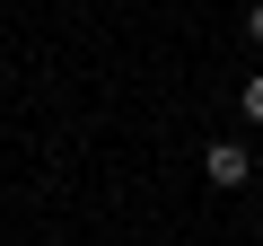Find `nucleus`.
Wrapping results in <instances>:
<instances>
[{
    "label": "nucleus",
    "mask_w": 263,
    "mask_h": 246,
    "mask_svg": "<svg viewBox=\"0 0 263 246\" xmlns=\"http://www.w3.org/2000/svg\"><path fill=\"white\" fill-rule=\"evenodd\" d=\"M202 167H211V185H246V167H254V159H246V141H211V159H202Z\"/></svg>",
    "instance_id": "obj_1"
},
{
    "label": "nucleus",
    "mask_w": 263,
    "mask_h": 246,
    "mask_svg": "<svg viewBox=\"0 0 263 246\" xmlns=\"http://www.w3.org/2000/svg\"><path fill=\"white\" fill-rule=\"evenodd\" d=\"M237 106H246V123H263V71L246 79V97H237Z\"/></svg>",
    "instance_id": "obj_2"
},
{
    "label": "nucleus",
    "mask_w": 263,
    "mask_h": 246,
    "mask_svg": "<svg viewBox=\"0 0 263 246\" xmlns=\"http://www.w3.org/2000/svg\"><path fill=\"white\" fill-rule=\"evenodd\" d=\"M246 36H254V44H263V0H254V9H246Z\"/></svg>",
    "instance_id": "obj_3"
}]
</instances>
